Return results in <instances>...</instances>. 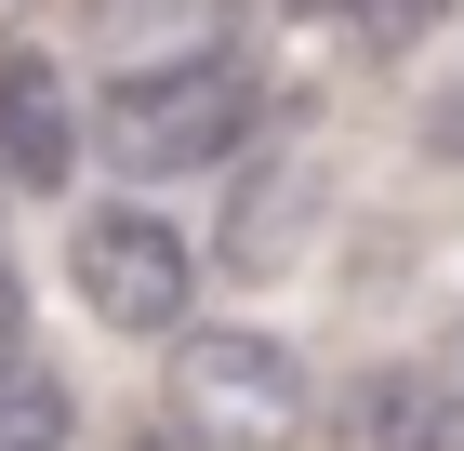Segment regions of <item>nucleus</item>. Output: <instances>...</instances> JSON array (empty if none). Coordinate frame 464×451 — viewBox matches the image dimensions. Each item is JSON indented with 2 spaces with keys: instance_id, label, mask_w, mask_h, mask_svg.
<instances>
[{
  "instance_id": "f03ea898",
  "label": "nucleus",
  "mask_w": 464,
  "mask_h": 451,
  "mask_svg": "<svg viewBox=\"0 0 464 451\" xmlns=\"http://www.w3.org/2000/svg\"><path fill=\"white\" fill-rule=\"evenodd\" d=\"M173 398H186V438L199 451H292L319 385L279 332H186L173 346Z\"/></svg>"
},
{
  "instance_id": "423d86ee",
  "label": "nucleus",
  "mask_w": 464,
  "mask_h": 451,
  "mask_svg": "<svg viewBox=\"0 0 464 451\" xmlns=\"http://www.w3.org/2000/svg\"><path fill=\"white\" fill-rule=\"evenodd\" d=\"M67 438H80L67 372H40V358H0V451H67Z\"/></svg>"
},
{
  "instance_id": "1a4fd4ad",
  "label": "nucleus",
  "mask_w": 464,
  "mask_h": 451,
  "mask_svg": "<svg viewBox=\"0 0 464 451\" xmlns=\"http://www.w3.org/2000/svg\"><path fill=\"white\" fill-rule=\"evenodd\" d=\"M120 451H199V438H173V425H146V438H120Z\"/></svg>"
},
{
  "instance_id": "0eeeda50",
  "label": "nucleus",
  "mask_w": 464,
  "mask_h": 451,
  "mask_svg": "<svg viewBox=\"0 0 464 451\" xmlns=\"http://www.w3.org/2000/svg\"><path fill=\"white\" fill-rule=\"evenodd\" d=\"M14 319H27V279H14V240H0V358H14Z\"/></svg>"
},
{
  "instance_id": "7ed1b4c3",
  "label": "nucleus",
  "mask_w": 464,
  "mask_h": 451,
  "mask_svg": "<svg viewBox=\"0 0 464 451\" xmlns=\"http://www.w3.org/2000/svg\"><path fill=\"white\" fill-rule=\"evenodd\" d=\"M67 279H80V306L107 319V332H186V306H199V240H186L173 212H146V200H107V212H80Z\"/></svg>"
},
{
  "instance_id": "20e7f679",
  "label": "nucleus",
  "mask_w": 464,
  "mask_h": 451,
  "mask_svg": "<svg viewBox=\"0 0 464 451\" xmlns=\"http://www.w3.org/2000/svg\"><path fill=\"white\" fill-rule=\"evenodd\" d=\"M226 226H213V266L226 279H279L292 252L319 240V146H239L226 160Z\"/></svg>"
},
{
  "instance_id": "39448f33",
  "label": "nucleus",
  "mask_w": 464,
  "mask_h": 451,
  "mask_svg": "<svg viewBox=\"0 0 464 451\" xmlns=\"http://www.w3.org/2000/svg\"><path fill=\"white\" fill-rule=\"evenodd\" d=\"M80 160H93V120H80L67 67L53 54H0V186L53 200V186H80Z\"/></svg>"
},
{
  "instance_id": "6e6552de",
  "label": "nucleus",
  "mask_w": 464,
  "mask_h": 451,
  "mask_svg": "<svg viewBox=\"0 0 464 451\" xmlns=\"http://www.w3.org/2000/svg\"><path fill=\"white\" fill-rule=\"evenodd\" d=\"M425 133H438V160H464V93H451V106H438Z\"/></svg>"
},
{
  "instance_id": "f257e3e1",
  "label": "nucleus",
  "mask_w": 464,
  "mask_h": 451,
  "mask_svg": "<svg viewBox=\"0 0 464 451\" xmlns=\"http://www.w3.org/2000/svg\"><path fill=\"white\" fill-rule=\"evenodd\" d=\"M252 54H146V67L107 80V106H93V146H107V173L133 186H173V173H213V160H239L252 146Z\"/></svg>"
}]
</instances>
